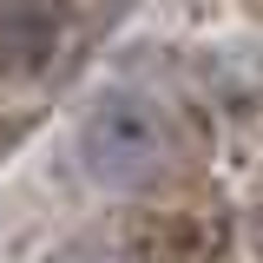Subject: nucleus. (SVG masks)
<instances>
[{"label":"nucleus","mask_w":263,"mask_h":263,"mask_svg":"<svg viewBox=\"0 0 263 263\" xmlns=\"http://www.w3.org/2000/svg\"><path fill=\"white\" fill-rule=\"evenodd\" d=\"M72 158L86 171L92 191L132 197V191H152L164 171L178 164V119L164 112L152 92L138 86H112L99 92L79 125H72Z\"/></svg>","instance_id":"nucleus-1"},{"label":"nucleus","mask_w":263,"mask_h":263,"mask_svg":"<svg viewBox=\"0 0 263 263\" xmlns=\"http://www.w3.org/2000/svg\"><path fill=\"white\" fill-rule=\"evenodd\" d=\"M60 40H66V20L53 0H0V79L7 86L40 79L60 60Z\"/></svg>","instance_id":"nucleus-2"},{"label":"nucleus","mask_w":263,"mask_h":263,"mask_svg":"<svg viewBox=\"0 0 263 263\" xmlns=\"http://www.w3.org/2000/svg\"><path fill=\"white\" fill-rule=\"evenodd\" d=\"M250 263H263V224H257V237H250Z\"/></svg>","instance_id":"nucleus-4"},{"label":"nucleus","mask_w":263,"mask_h":263,"mask_svg":"<svg viewBox=\"0 0 263 263\" xmlns=\"http://www.w3.org/2000/svg\"><path fill=\"white\" fill-rule=\"evenodd\" d=\"M46 263H138V257H132V250H119V243H105V237H79V243L53 250Z\"/></svg>","instance_id":"nucleus-3"}]
</instances>
